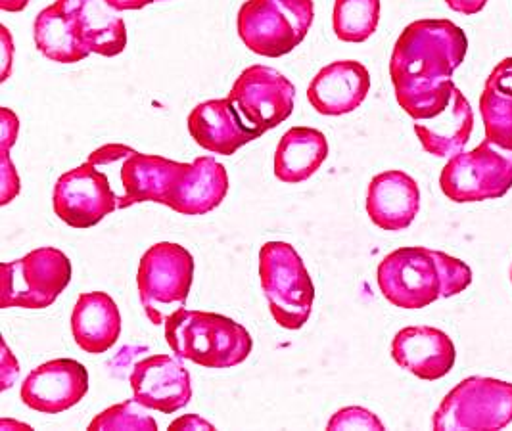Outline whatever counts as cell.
<instances>
[{"label": "cell", "instance_id": "27", "mask_svg": "<svg viewBox=\"0 0 512 431\" xmlns=\"http://www.w3.org/2000/svg\"><path fill=\"white\" fill-rule=\"evenodd\" d=\"M137 399L123 401L100 412L87 430L91 431H156L158 422Z\"/></svg>", "mask_w": 512, "mask_h": 431}, {"label": "cell", "instance_id": "6", "mask_svg": "<svg viewBox=\"0 0 512 431\" xmlns=\"http://www.w3.org/2000/svg\"><path fill=\"white\" fill-rule=\"evenodd\" d=\"M194 259L183 246L160 242L142 255L137 273L140 303L152 324H165L187 303Z\"/></svg>", "mask_w": 512, "mask_h": 431}, {"label": "cell", "instance_id": "18", "mask_svg": "<svg viewBox=\"0 0 512 431\" xmlns=\"http://www.w3.org/2000/svg\"><path fill=\"white\" fill-rule=\"evenodd\" d=\"M68 14L79 43L89 54L119 56L127 46V27L106 0H56Z\"/></svg>", "mask_w": 512, "mask_h": 431}, {"label": "cell", "instance_id": "10", "mask_svg": "<svg viewBox=\"0 0 512 431\" xmlns=\"http://www.w3.org/2000/svg\"><path fill=\"white\" fill-rule=\"evenodd\" d=\"M227 98L242 115L246 127L261 137L292 115L296 87L277 69L250 66L234 81Z\"/></svg>", "mask_w": 512, "mask_h": 431}, {"label": "cell", "instance_id": "37", "mask_svg": "<svg viewBox=\"0 0 512 431\" xmlns=\"http://www.w3.org/2000/svg\"><path fill=\"white\" fill-rule=\"evenodd\" d=\"M511 282H512V267H511Z\"/></svg>", "mask_w": 512, "mask_h": 431}, {"label": "cell", "instance_id": "25", "mask_svg": "<svg viewBox=\"0 0 512 431\" xmlns=\"http://www.w3.org/2000/svg\"><path fill=\"white\" fill-rule=\"evenodd\" d=\"M33 37L39 52L52 62L77 64L89 56V52L79 43L68 14L58 2L39 12Z\"/></svg>", "mask_w": 512, "mask_h": 431}, {"label": "cell", "instance_id": "24", "mask_svg": "<svg viewBox=\"0 0 512 431\" xmlns=\"http://www.w3.org/2000/svg\"><path fill=\"white\" fill-rule=\"evenodd\" d=\"M480 115L486 138L512 150V58H505L489 73L480 96Z\"/></svg>", "mask_w": 512, "mask_h": 431}, {"label": "cell", "instance_id": "12", "mask_svg": "<svg viewBox=\"0 0 512 431\" xmlns=\"http://www.w3.org/2000/svg\"><path fill=\"white\" fill-rule=\"evenodd\" d=\"M190 163H181L162 156H148L137 150H125L119 159V186H121V202L119 209H127L131 205L156 202L167 205L173 194V188L181 177L187 173Z\"/></svg>", "mask_w": 512, "mask_h": 431}, {"label": "cell", "instance_id": "21", "mask_svg": "<svg viewBox=\"0 0 512 431\" xmlns=\"http://www.w3.org/2000/svg\"><path fill=\"white\" fill-rule=\"evenodd\" d=\"M474 131V112L457 87L440 114L415 121V133L422 148L436 158H453L465 150Z\"/></svg>", "mask_w": 512, "mask_h": 431}, {"label": "cell", "instance_id": "22", "mask_svg": "<svg viewBox=\"0 0 512 431\" xmlns=\"http://www.w3.org/2000/svg\"><path fill=\"white\" fill-rule=\"evenodd\" d=\"M75 343L89 355H102L121 336V313L116 301L104 292L79 295L71 313Z\"/></svg>", "mask_w": 512, "mask_h": 431}, {"label": "cell", "instance_id": "11", "mask_svg": "<svg viewBox=\"0 0 512 431\" xmlns=\"http://www.w3.org/2000/svg\"><path fill=\"white\" fill-rule=\"evenodd\" d=\"M119 202L121 196L108 173L91 161L64 173L54 184V213L71 228L85 230L98 225L119 209Z\"/></svg>", "mask_w": 512, "mask_h": 431}, {"label": "cell", "instance_id": "8", "mask_svg": "<svg viewBox=\"0 0 512 431\" xmlns=\"http://www.w3.org/2000/svg\"><path fill=\"white\" fill-rule=\"evenodd\" d=\"M440 188L455 204L503 198L512 188V150L484 138L474 150L449 158L440 175Z\"/></svg>", "mask_w": 512, "mask_h": 431}, {"label": "cell", "instance_id": "2", "mask_svg": "<svg viewBox=\"0 0 512 431\" xmlns=\"http://www.w3.org/2000/svg\"><path fill=\"white\" fill-rule=\"evenodd\" d=\"M378 288L399 309H424L438 299L465 292L472 271L465 261L428 248L392 251L378 265Z\"/></svg>", "mask_w": 512, "mask_h": 431}, {"label": "cell", "instance_id": "1", "mask_svg": "<svg viewBox=\"0 0 512 431\" xmlns=\"http://www.w3.org/2000/svg\"><path fill=\"white\" fill-rule=\"evenodd\" d=\"M465 31L449 20L409 23L399 35L390 77L397 104L415 121L440 114L451 100L453 71L465 62Z\"/></svg>", "mask_w": 512, "mask_h": 431}, {"label": "cell", "instance_id": "29", "mask_svg": "<svg viewBox=\"0 0 512 431\" xmlns=\"http://www.w3.org/2000/svg\"><path fill=\"white\" fill-rule=\"evenodd\" d=\"M0 204H10L22 190L18 171L10 159V152L0 150Z\"/></svg>", "mask_w": 512, "mask_h": 431}, {"label": "cell", "instance_id": "23", "mask_svg": "<svg viewBox=\"0 0 512 431\" xmlns=\"http://www.w3.org/2000/svg\"><path fill=\"white\" fill-rule=\"evenodd\" d=\"M328 158V140L317 129L292 127L275 152V177L284 184L311 179Z\"/></svg>", "mask_w": 512, "mask_h": 431}, {"label": "cell", "instance_id": "28", "mask_svg": "<svg viewBox=\"0 0 512 431\" xmlns=\"http://www.w3.org/2000/svg\"><path fill=\"white\" fill-rule=\"evenodd\" d=\"M330 431L336 430H386L384 424L378 420V416L373 414L371 410L363 409V407H346V409L338 410L328 426Z\"/></svg>", "mask_w": 512, "mask_h": 431}, {"label": "cell", "instance_id": "34", "mask_svg": "<svg viewBox=\"0 0 512 431\" xmlns=\"http://www.w3.org/2000/svg\"><path fill=\"white\" fill-rule=\"evenodd\" d=\"M0 35H2V50H4V58H2V75L0 81L8 79L10 73V62H12V37L8 33V29L2 25L0 27Z\"/></svg>", "mask_w": 512, "mask_h": 431}, {"label": "cell", "instance_id": "15", "mask_svg": "<svg viewBox=\"0 0 512 431\" xmlns=\"http://www.w3.org/2000/svg\"><path fill=\"white\" fill-rule=\"evenodd\" d=\"M392 357L420 380L436 382L451 372L457 351L451 338L432 326H409L392 341Z\"/></svg>", "mask_w": 512, "mask_h": 431}, {"label": "cell", "instance_id": "5", "mask_svg": "<svg viewBox=\"0 0 512 431\" xmlns=\"http://www.w3.org/2000/svg\"><path fill=\"white\" fill-rule=\"evenodd\" d=\"M259 278L271 315L280 328L300 330L311 317L315 286L298 251L286 242L261 246Z\"/></svg>", "mask_w": 512, "mask_h": 431}, {"label": "cell", "instance_id": "14", "mask_svg": "<svg viewBox=\"0 0 512 431\" xmlns=\"http://www.w3.org/2000/svg\"><path fill=\"white\" fill-rule=\"evenodd\" d=\"M135 399L146 409L173 414L192 399L190 372L169 355H154L140 361L131 372Z\"/></svg>", "mask_w": 512, "mask_h": 431}, {"label": "cell", "instance_id": "16", "mask_svg": "<svg viewBox=\"0 0 512 431\" xmlns=\"http://www.w3.org/2000/svg\"><path fill=\"white\" fill-rule=\"evenodd\" d=\"M369 91V69L353 60H340L332 62L313 77L307 98L317 114L336 117L355 112L365 102Z\"/></svg>", "mask_w": 512, "mask_h": 431}, {"label": "cell", "instance_id": "31", "mask_svg": "<svg viewBox=\"0 0 512 431\" xmlns=\"http://www.w3.org/2000/svg\"><path fill=\"white\" fill-rule=\"evenodd\" d=\"M0 376H2V389H8L12 386V382L16 380V376L20 374V364L16 361V357L10 353L6 341H2V361H0Z\"/></svg>", "mask_w": 512, "mask_h": 431}, {"label": "cell", "instance_id": "9", "mask_svg": "<svg viewBox=\"0 0 512 431\" xmlns=\"http://www.w3.org/2000/svg\"><path fill=\"white\" fill-rule=\"evenodd\" d=\"M512 422V384L470 376L451 389L434 412L432 428L445 430H503Z\"/></svg>", "mask_w": 512, "mask_h": 431}, {"label": "cell", "instance_id": "36", "mask_svg": "<svg viewBox=\"0 0 512 431\" xmlns=\"http://www.w3.org/2000/svg\"><path fill=\"white\" fill-rule=\"evenodd\" d=\"M29 0H0V10L4 12H22Z\"/></svg>", "mask_w": 512, "mask_h": 431}, {"label": "cell", "instance_id": "35", "mask_svg": "<svg viewBox=\"0 0 512 431\" xmlns=\"http://www.w3.org/2000/svg\"><path fill=\"white\" fill-rule=\"evenodd\" d=\"M117 12H129V10H140L152 2H160V0H106Z\"/></svg>", "mask_w": 512, "mask_h": 431}, {"label": "cell", "instance_id": "30", "mask_svg": "<svg viewBox=\"0 0 512 431\" xmlns=\"http://www.w3.org/2000/svg\"><path fill=\"white\" fill-rule=\"evenodd\" d=\"M18 131H20V119L14 112L8 108L0 110V150L10 152L12 144L18 140Z\"/></svg>", "mask_w": 512, "mask_h": 431}, {"label": "cell", "instance_id": "17", "mask_svg": "<svg viewBox=\"0 0 512 431\" xmlns=\"http://www.w3.org/2000/svg\"><path fill=\"white\" fill-rule=\"evenodd\" d=\"M188 133L200 148L219 156H233L259 138L246 127L229 98L198 104L188 115Z\"/></svg>", "mask_w": 512, "mask_h": 431}, {"label": "cell", "instance_id": "20", "mask_svg": "<svg viewBox=\"0 0 512 431\" xmlns=\"http://www.w3.org/2000/svg\"><path fill=\"white\" fill-rule=\"evenodd\" d=\"M229 192L225 165L202 156L188 165L187 173L173 188L167 207L179 215H206L219 207Z\"/></svg>", "mask_w": 512, "mask_h": 431}, {"label": "cell", "instance_id": "4", "mask_svg": "<svg viewBox=\"0 0 512 431\" xmlns=\"http://www.w3.org/2000/svg\"><path fill=\"white\" fill-rule=\"evenodd\" d=\"M313 20V0H246L236 25L248 50L265 58H280L302 45Z\"/></svg>", "mask_w": 512, "mask_h": 431}, {"label": "cell", "instance_id": "7", "mask_svg": "<svg viewBox=\"0 0 512 431\" xmlns=\"http://www.w3.org/2000/svg\"><path fill=\"white\" fill-rule=\"evenodd\" d=\"M71 280V263L56 248H39L22 259L0 265L2 309H47Z\"/></svg>", "mask_w": 512, "mask_h": 431}, {"label": "cell", "instance_id": "33", "mask_svg": "<svg viewBox=\"0 0 512 431\" xmlns=\"http://www.w3.org/2000/svg\"><path fill=\"white\" fill-rule=\"evenodd\" d=\"M169 430L177 431V430H215V426L210 424L208 420H204V418H200V416H196V414H187V416H183V418H179V420H175L171 426H169Z\"/></svg>", "mask_w": 512, "mask_h": 431}, {"label": "cell", "instance_id": "3", "mask_svg": "<svg viewBox=\"0 0 512 431\" xmlns=\"http://www.w3.org/2000/svg\"><path fill=\"white\" fill-rule=\"evenodd\" d=\"M165 341L179 359L204 368L238 366L254 347L250 332L233 318L185 307L165 320Z\"/></svg>", "mask_w": 512, "mask_h": 431}, {"label": "cell", "instance_id": "13", "mask_svg": "<svg viewBox=\"0 0 512 431\" xmlns=\"http://www.w3.org/2000/svg\"><path fill=\"white\" fill-rule=\"evenodd\" d=\"M89 391L87 368L73 359H54L37 366L25 378L20 397L25 407L43 414H60L75 407Z\"/></svg>", "mask_w": 512, "mask_h": 431}, {"label": "cell", "instance_id": "32", "mask_svg": "<svg viewBox=\"0 0 512 431\" xmlns=\"http://www.w3.org/2000/svg\"><path fill=\"white\" fill-rule=\"evenodd\" d=\"M445 4H447L453 12H457V14L476 16V14H480V12L486 8L488 0H445Z\"/></svg>", "mask_w": 512, "mask_h": 431}, {"label": "cell", "instance_id": "19", "mask_svg": "<svg viewBox=\"0 0 512 431\" xmlns=\"http://www.w3.org/2000/svg\"><path fill=\"white\" fill-rule=\"evenodd\" d=\"M420 190L417 181L403 171L376 175L367 190V213L374 225L388 232L411 227L419 215Z\"/></svg>", "mask_w": 512, "mask_h": 431}, {"label": "cell", "instance_id": "26", "mask_svg": "<svg viewBox=\"0 0 512 431\" xmlns=\"http://www.w3.org/2000/svg\"><path fill=\"white\" fill-rule=\"evenodd\" d=\"M380 22V0H336L332 27L344 43H365Z\"/></svg>", "mask_w": 512, "mask_h": 431}]
</instances>
